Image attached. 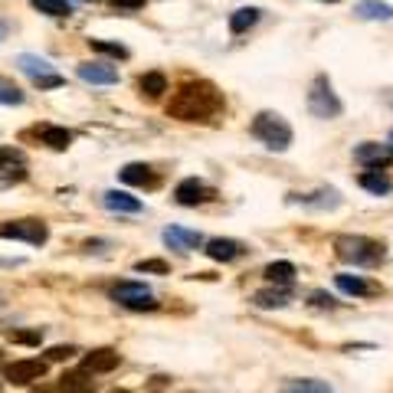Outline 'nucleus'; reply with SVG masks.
<instances>
[{
  "label": "nucleus",
  "instance_id": "obj_1",
  "mask_svg": "<svg viewBox=\"0 0 393 393\" xmlns=\"http://www.w3.org/2000/svg\"><path fill=\"white\" fill-rule=\"evenodd\" d=\"M223 92L207 79H193V82H183L177 92L167 102V115L177 118V122H217V115H223Z\"/></svg>",
  "mask_w": 393,
  "mask_h": 393
},
{
  "label": "nucleus",
  "instance_id": "obj_29",
  "mask_svg": "<svg viewBox=\"0 0 393 393\" xmlns=\"http://www.w3.org/2000/svg\"><path fill=\"white\" fill-rule=\"evenodd\" d=\"M0 105H23V92L7 79H0Z\"/></svg>",
  "mask_w": 393,
  "mask_h": 393
},
{
  "label": "nucleus",
  "instance_id": "obj_6",
  "mask_svg": "<svg viewBox=\"0 0 393 393\" xmlns=\"http://www.w3.org/2000/svg\"><path fill=\"white\" fill-rule=\"evenodd\" d=\"M112 298H115L118 305L131 308V311H154L157 308L154 295L141 282H118V285H112Z\"/></svg>",
  "mask_w": 393,
  "mask_h": 393
},
{
  "label": "nucleus",
  "instance_id": "obj_39",
  "mask_svg": "<svg viewBox=\"0 0 393 393\" xmlns=\"http://www.w3.org/2000/svg\"><path fill=\"white\" fill-rule=\"evenodd\" d=\"M108 393H128V390H108Z\"/></svg>",
  "mask_w": 393,
  "mask_h": 393
},
{
  "label": "nucleus",
  "instance_id": "obj_34",
  "mask_svg": "<svg viewBox=\"0 0 393 393\" xmlns=\"http://www.w3.org/2000/svg\"><path fill=\"white\" fill-rule=\"evenodd\" d=\"M311 305H318V308H335L337 302L331 295H325V292H311Z\"/></svg>",
  "mask_w": 393,
  "mask_h": 393
},
{
  "label": "nucleus",
  "instance_id": "obj_9",
  "mask_svg": "<svg viewBox=\"0 0 393 393\" xmlns=\"http://www.w3.org/2000/svg\"><path fill=\"white\" fill-rule=\"evenodd\" d=\"M46 377V361L39 357H23V361H13L7 364V380L10 384H33V380H43Z\"/></svg>",
  "mask_w": 393,
  "mask_h": 393
},
{
  "label": "nucleus",
  "instance_id": "obj_14",
  "mask_svg": "<svg viewBox=\"0 0 393 393\" xmlns=\"http://www.w3.org/2000/svg\"><path fill=\"white\" fill-rule=\"evenodd\" d=\"M122 364V354L112 351V347H98V351H89L86 361H82V371L89 374H108V371H115Z\"/></svg>",
  "mask_w": 393,
  "mask_h": 393
},
{
  "label": "nucleus",
  "instance_id": "obj_33",
  "mask_svg": "<svg viewBox=\"0 0 393 393\" xmlns=\"http://www.w3.org/2000/svg\"><path fill=\"white\" fill-rule=\"evenodd\" d=\"M72 354H76V347H72V344H56V347H49V361H69Z\"/></svg>",
  "mask_w": 393,
  "mask_h": 393
},
{
  "label": "nucleus",
  "instance_id": "obj_30",
  "mask_svg": "<svg viewBox=\"0 0 393 393\" xmlns=\"http://www.w3.org/2000/svg\"><path fill=\"white\" fill-rule=\"evenodd\" d=\"M92 49L96 53H105V56H115V59H125L128 49L122 43H108V39H92Z\"/></svg>",
  "mask_w": 393,
  "mask_h": 393
},
{
  "label": "nucleus",
  "instance_id": "obj_36",
  "mask_svg": "<svg viewBox=\"0 0 393 393\" xmlns=\"http://www.w3.org/2000/svg\"><path fill=\"white\" fill-rule=\"evenodd\" d=\"M7 37V20H0V39Z\"/></svg>",
  "mask_w": 393,
  "mask_h": 393
},
{
  "label": "nucleus",
  "instance_id": "obj_2",
  "mask_svg": "<svg viewBox=\"0 0 393 393\" xmlns=\"http://www.w3.org/2000/svg\"><path fill=\"white\" fill-rule=\"evenodd\" d=\"M335 252H337V259L351 262V266H377L387 256L384 243L371 240V236H337Z\"/></svg>",
  "mask_w": 393,
  "mask_h": 393
},
{
  "label": "nucleus",
  "instance_id": "obj_15",
  "mask_svg": "<svg viewBox=\"0 0 393 393\" xmlns=\"http://www.w3.org/2000/svg\"><path fill=\"white\" fill-rule=\"evenodd\" d=\"M207 256H210L213 262H233L243 256V243L236 240H226V236H217V240H207Z\"/></svg>",
  "mask_w": 393,
  "mask_h": 393
},
{
  "label": "nucleus",
  "instance_id": "obj_17",
  "mask_svg": "<svg viewBox=\"0 0 393 393\" xmlns=\"http://www.w3.org/2000/svg\"><path fill=\"white\" fill-rule=\"evenodd\" d=\"M288 302H292V292H288V285L262 288V292H256V295H252V305H256V308H285Z\"/></svg>",
  "mask_w": 393,
  "mask_h": 393
},
{
  "label": "nucleus",
  "instance_id": "obj_37",
  "mask_svg": "<svg viewBox=\"0 0 393 393\" xmlns=\"http://www.w3.org/2000/svg\"><path fill=\"white\" fill-rule=\"evenodd\" d=\"M387 148H390V154H393V131H390V138H387Z\"/></svg>",
  "mask_w": 393,
  "mask_h": 393
},
{
  "label": "nucleus",
  "instance_id": "obj_27",
  "mask_svg": "<svg viewBox=\"0 0 393 393\" xmlns=\"http://www.w3.org/2000/svg\"><path fill=\"white\" fill-rule=\"evenodd\" d=\"M33 7L46 17H69L72 13V4L69 0H33Z\"/></svg>",
  "mask_w": 393,
  "mask_h": 393
},
{
  "label": "nucleus",
  "instance_id": "obj_23",
  "mask_svg": "<svg viewBox=\"0 0 393 393\" xmlns=\"http://www.w3.org/2000/svg\"><path fill=\"white\" fill-rule=\"evenodd\" d=\"M138 89H141L148 98H157L161 92H167V76L157 72V69H154V72H144V76L138 79Z\"/></svg>",
  "mask_w": 393,
  "mask_h": 393
},
{
  "label": "nucleus",
  "instance_id": "obj_7",
  "mask_svg": "<svg viewBox=\"0 0 393 393\" xmlns=\"http://www.w3.org/2000/svg\"><path fill=\"white\" fill-rule=\"evenodd\" d=\"M0 236L4 240L30 243V246H43L49 240V230L43 220H13V223H4L0 226Z\"/></svg>",
  "mask_w": 393,
  "mask_h": 393
},
{
  "label": "nucleus",
  "instance_id": "obj_22",
  "mask_svg": "<svg viewBox=\"0 0 393 393\" xmlns=\"http://www.w3.org/2000/svg\"><path fill=\"white\" fill-rule=\"evenodd\" d=\"M92 374L89 371H72V374H66L63 380H59V387H63V393H92Z\"/></svg>",
  "mask_w": 393,
  "mask_h": 393
},
{
  "label": "nucleus",
  "instance_id": "obj_25",
  "mask_svg": "<svg viewBox=\"0 0 393 393\" xmlns=\"http://www.w3.org/2000/svg\"><path fill=\"white\" fill-rule=\"evenodd\" d=\"M354 13L361 20H390L393 17V7H390V4H380V0H364Z\"/></svg>",
  "mask_w": 393,
  "mask_h": 393
},
{
  "label": "nucleus",
  "instance_id": "obj_8",
  "mask_svg": "<svg viewBox=\"0 0 393 393\" xmlns=\"http://www.w3.org/2000/svg\"><path fill=\"white\" fill-rule=\"evenodd\" d=\"M27 181V161L17 148H0V191Z\"/></svg>",
  "mask_w": 393,
  "mask_h": 393
},
{
  "label": "nucleus",
  "instance_id": "obj_20",
  "mask_svg": "<svg viewBox=\"0 0 393 393\" xmlns=\"http://www.w3.org/2000/svg\"><path fill=\"white\" fill-rule=\"evenodd\" d=\"M37 134L53 151H66L69 144H72V131H66V128H59V125H43V128H37Z\"/></svg>",
  "mask_w": 393,
  "mask_h": 393
},
{
  "label": "nucleus",
  "instance_id": "obj_19",
  "mask_svg": "<svg viewBox=\"0 0 393 393\" xmlns=\"http://www.w3.org/2000/svg\"><path fill=\"white\" fill-rule=\"evenodd\" d=\"M259 17H262L259 7H240L236 13H230V33L233 37H240V33H246V30L256 27Z\"/></svg>",
  "mask_w": 393,
  "mask_h": 393
},
{
  "label": "nucleus",
  "instance_id": "obj_10",
  "mask_svg": "<svg viewBox=\"0 0 393 393\" xmlns=\"http://www.w3.org/2000/svg\"><path fill=\"white\" fill-rule=\"evenodd\" d=\"M390 148L387 144H377V141H364L354 148V161L364 164L367 171H384L387 164H390Z\"/></svg>",
  "mask_w": 393,
  "mask_h": 393
},
{
  "label": "nucleus",
  "instance_id": "obj_3",
  "mask_svg": "<svg viewBox=\"0 0 393 393\" xmlns=\"http://www.w3.org/2000/svg\"><path fill=\"white\" fill-rule=\"evenodd\" d=\"M252 138H259L269 151H288L292 144V125L276 112H259L252 118Z\"/></svg>",
  "mask_w": 393,
  "mask_h": 393
},
{
  "label": "nucleus",
  "instance_id": "obj_24",
  "mask_svg": "<svg viewBox=\"0 0 393 393\" xmlns=\"http://www.w3.org/2000/svg\"><path fill=\"white\" fill-rule=\"evenodd\" d=\"M266 278L272 282V285H288L292 278H295V266L285 259H278V262H269L266 266Z\"/></svg>",
  "mask_w": 393,
  "mask_h": 393
},
{
  "label": "nucleus",
  "instance_id": "obj_4",
  "mask_svg": "<svg viewBox=\"0 0 393 393\" xmlns=\"http://www.w3.org/2000/svg\"><path fill=\"white\" fill-rule=\"evenodd\" d=\"M17 69L30 79V82H33V86H39V89L66 86V79L53 69V63H49V59H43V56H37V53H20V56H17Z\"/></svg>",
  "mask_w": 393,
  "mask_h": 393
},
{
  "label": "nucleus",
  "instance_id": "obj_18",
  "mask_svg": "<svg viewBox=\"0 0 393 393\" xmlns=\"http://www.w3.org/2000/svg\"><path fill=\"white\" fill-rule=\"evenodd\" d=\"M102 203H105L108 210H115V213H141V200L131 197V193H125V191L102 193Z\"/></svg>",
  "mask_w": 393,
  "mask_h": 393
},
{
  "label": "nucleus",
  "instance_id": "obj_16",
  "mask_svg": "<svg viewBox=\"0 0 393 393\" xmlns=\"http://www.w3.org/2000/svg\"><path fill=\"white\" fill-rule=\"evenodd\" d=\"M118 181L128 183V187H154L157 177H154V171L148 164H125V167L118 171Z\"/></svg>",
  "mask_w": 393,
  "mask_h": 393
},
{
  "label": "nucleus",
  "instance_id": "obj_32",
  "mask_svg": "<svg viewBox=\"0 0 393 393\" xmlns=\"http://www.w3.org/2000/svg\"><path fill=\"white\" fill-rule=\"evenodd\" d=\"M134 269L138 272H154V276H167L171 272V266L164 259H141V262H134Z\"/></svg>",
  "mask_w": 393,
  "mask_h": 393
},
{
  "label": "nucleus",
  "instance_id": "obj_12",
  "mask_svg": "<svg viewBox=\"0 0 393 393\" xmlns=\"http://www.w3.org/2000/svg\"><path fill=\"white\" fill-rule=\"evenodd\" d=\"M76 76L82 79V82H92V86H115L118 69L108 66V63H79Z\"/></svg>",
  "mask_w": 393,
  "mask_h": 393
},
{
  "label": "nucleus",
  "instance_id": "obj_21",
  "mask_svg": "<svg viewBox=\"0 0 393 393\" xmlns=\"http://www.w3.org/2000/svg\"><path fill=\"white\" fill-rule=\"evenodd\" d=\"M357 183H361V187H364V191L377 193V197H387V193L393 191L390 177H387L384 171H364V174H361V177H357Z\"/></svg>",
  "mask_w": 393,
  "mask_h": 393
},
{
  "label": "nucleus",
  "instance_id": "obj_5",
  "mask_svg": "<svg viewBox=\"0 0 393 393\" xmlns=\"http://www.w3.org/2000/svg\"><path fill=\"white\" fill-rule=\"evenodd\" d=\"M308 112L315 118H337L344 112V105H341V98L335 96L328 76H315V82L308 89Z\"/></svg>",
  "mask_w": 393,
  "mask_h": 393
},
{
  "label": "nucleus",
  "instance_id": "obj_13",
  "mask_svg": "<svg viewBox=\"0 0 393 393\" xmlns=\"http://www.w3.org/2000/svg\"><path fill=\"white\" fill-rule=\"evenodd\" d=\"M161 240L171 246V250L177 252H191L197 250V246H203V236L197 230H187V226H167V230L161 233Z\"/></svg>",
  "mask_w": 393,
  "mask_h": 393
},
{
  "label": "nucleus",
  "instance_id": "obj_31",
  "mask_svg": "<svg viewBox=\"0 0 393 393\" xmlns=\"http://www.w3.org/2000/svg\"><path fill=\"white\" fill-rule=\"evenodd\" d=\"M10 341L13 344H27V347H37L39 341H43V331H10Z\"/></svg>",
  "mask_w": 393,
  "mask_h": 393
},
{
  "label": "nucleus",
  "instance_id": "obj_11",
  "mask_svg": "<svg viewBox=\"0 0 393 393\" xmlns=\"http://www.w3.org/2000/svg\"><path fill=\"white\" fill-rule=\"evenodd\" d=\"M213 191L203 181H197V177H187V181H181L174 187V200L181 203V207H197V203H207Z\"/></svg>",
  "mask_w": 393,
  "mask_h": 393
},
{
  "label": "nucleus",
  "instance_id": "obj_35",
  "mask_svg": "<svg viewBox=\"0 0 393 393\" xmlns=\"http://www.w3.org/2000/svg\"><path fill=\"white\" fill-rule=\"evenodd\" d=\"M144 0H115V7H128V10H134V7H141Z\"/></svg>",
  "mask_w": 393,
  "mask_h": 393
},
{
  "label": "nucleus",
  "instance_id": "obj_26",
  "mask_svg": "<svg viewBox=\"0 0 393 393\" xmlns=\"http://www.w3.org/2000/svg\"><path fill=\"white\" fill-rule=\"evenodd\" d=\"M335 282H337V288H341V292H347V295H354V298L374 295V288L367 285V282H364L361 276H337Z\"/></svg>",
  "mask_w": 393,
  "mask_h": 393
},
{
  "label": "nucleus",
  "instance_id": "obj_38",
  "mask_svg": "<svg viewBox=\"0 0 393 393\" xmlns=\"http://www.w3.org/2000/svg\"><path fill=\"white\" fill-rule=\"evenodd\" d=\"M321 4H337V0H321Z\"/></svg>",
  "mask_w": 393,
  "mask_h": 393
},
{
  "label": "nucleus",
  "instance_id": "obj_28",
  "mask_svg": "<svg viewBox=\"0 0 393 393\" xmlns=\"http://www.w3.org/2000/svg\"><path fill=\"white\" fill-rule=\"evenodd\" d=\"M278 393H331V387L325 380H292V384H285Z\"/></svg>",
  "mask_w": 393,
  "mask_h": 393
}]
</instances>
